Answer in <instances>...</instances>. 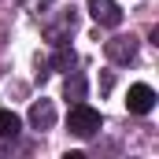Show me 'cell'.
Wrapping results in <instances>:
<instances>
[{"label":"cell","mask_w":159,"mask_h":159,"mask_svg":"<svg viewBox=\"0 0 159 159\" xmlns=\"http://www.w3.org/2000/svg\"><path fill=\"white\" fill-rule=\"evenodd\" d=\"M67 126H70V133H74V137L89 141V137H96V129H100V111L78 100V104L70 107V115H67Z\"/></svg>","instance_id":"cell-1"},{"label":"cell","mask_w":159,"mask_h":159,"mask_svg":"<svg viewBox=\"0 0 159 159\" xmlns=\"http://www.w3.org/2000/svg\"><path fill=\"white\" fill-rule=\"evenodd\" d=\"M74 26H78V11L67 7V11H59L56 19L44 22V41H48V44H67L70 34H74Z\"/></svg>","instance_id":"cell-2"},{"label":"cell","mask_w":159,"mask_h":159,"mask_svg":"<svg viewBox=\"0 0 159 159\" xmlns=\"http://www.w3.org/2000/svg\"><path fill=\"white\" fill-rule=\"evenodd\" d=\"M137 44H141V41L133 37V34H119V37L104 41V56H107L111 63L126 67V63H133V59H137Z\"/></svg>","instance_id":"cell-3"},{"label":"cell","mask_w":159,"mask_h":159,"mask_svg":"<svg viewBox=\"0 0 159 159\" xmlns=\"http://www.w3.org/2000/svg\"><path fill=\"white\" fill-rule=\"evenodd\" d=\"M126 107H129L133 115H148V111L156 107V89H152V85H144V81L129 85V96H126Z\"/></svg>","instance_id":"cell-4"},{"label":"cell","mask_w":159,"mask_h":159,"mask_svg":"<svg viewBox=\"0 0 159 159\" xmlns=\"http://www.w3.org/2000/svg\"><path fill=\"white\" fill-rule=\"evenodd\" d=\"M85 4H89V15H93L100 26H119L122 22V11H119L115 0H85Z\"/></svg>","instance_id":"cell-5"},{"label":"cell","mask_w":159,"mask_h":159,"mask_svg":"<svg viewBox=\"0 0 159 159\" xmlns=\"http://www.w3.org/2000/svg\"><path fill=\"white\" fill-rule=\"evenodd\" d=\"M30 126H34V129H52V126H56V107H52V100H34V107H30Z\"/></svg>","instance_id":"cell-6"},{"label":"cell","mask_w":159,"mask_h":159,"mask_svg":"<svg viewBox=\"0 0 159 159\" xmlns=\"http://www.w3.org/2000/svg\"><path fill=\"white\" fill-rule=\"evenodd\" d=\"M19 129H22V119L15 111L0 107V137H19Z\"/></svg>","instance_id":"cell-7"},{"label":"cell","mask_w":159,"mask_h":159,"mask_svg":"<svg viewBox=\"0 0 159 159\" xmlns=\"http://www.w3.org/2000/svg\"><path fill=\"white\" fill-rule=\"evenodd\" d=\"M63 96L78 104L81 96H85V78H81V74H70V78H67V85H63Z\"/></svg>","instance_id":"cell-8"},{"label":"cell","mask_w":159,"mask_h":159,"mask_svg":"<svg viewBox=\"0 0 159 159\" xmlns=\"http://www.w3.org/2000/svg\"><path fill=\"white\" fill-rule=\"evenodd\" d=\"M52 48H56V56H52V67H56V70H70V67H74V52H70L67 44H52Z\"/></svg>","instance_id":"cell-9"},{"label":"cell","mask_w":159,"mask_h":159,"mask_svg":"<svg viewBox=\"0 0 159 159\" xmlns=\"http://www.w3.org/2000/svg\"><path fill=\"white\" fill-rule=\"evenodd\" d=\"M52 4H56V0H22V7H26V11H34V15H41V11H48Z\"/></svg>","instance_id":"cell-10"}]
</instances>
